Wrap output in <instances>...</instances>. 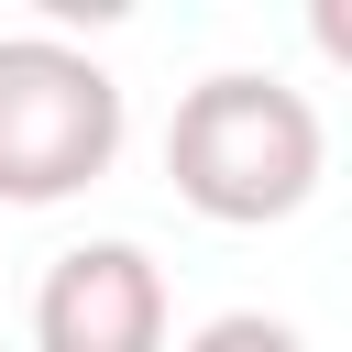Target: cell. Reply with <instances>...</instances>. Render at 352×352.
Segmentation results:
<instances>
[{"mask_svg": "<svg viewBox=\"0 0 352 352\" xmlns=\"http://www.w3.org/2000/svg\"><path fill=\"white\" fill-rule=\"evenodd\" d=\"M176 352H308L286 319H264V308H220V319H198Z\"/></svg>", "mask_w": 352, "mask_h": 352, "instance_id": "4", "label": "cell"}, {"mask_svg": "<svg viewBox=\"0 0 352 352\" xmlns=\"http://www.w3.org/2000/svg\"><path fill=\"white\" fill-rule=\"evenodd\" d=\"M308 44L330 66H352V0H308Z\"/></svg>", "mask_w": 352, "mask_h": 352, "instance_id": "5", "label": "cell"}, {"mask_svg": "<svg viewBox=\"0 0 352 352\" xmlns=\"http://www.w3.org/2000/svg\"><path fill=\"white\" fill-rule=\"evenodd\" d=\"M165 264L121 231L66 242L33 286V352H165Z\"/></svg>", "mask_w": 352, "mask_h": 352, "instance_id": "3", "label": "cell"}, {"mask_svg": "<svg viewBox=\"0 0 352 352\" xmlns=\"http://www.w3.org/2000/svg\"><path fill=\"white\" fill-rule=\"evenodd\" d=\"M319 165H330V132H319L308 88H286L264 66H209L176 99V121H165V176L220 231L297 220L319 198Z\"/></svg>", "mask_w": 352, "mask_h": 352, "instance_id": "1", "label": "cell"}, {"mask_svg": "<svg viewBox=\"0 0 352 352\" xmlns=\"http://www.w3.org/2000/svg\"><path fill=\"white\" fill-rule=\"evenodd\" d=\"M121 154V77L66 33H0V209H66Z\"/></svg>", "mask_w": 352, "mask_h": 352, "instance_id": "2", "label": "cell"}]
</instances>
